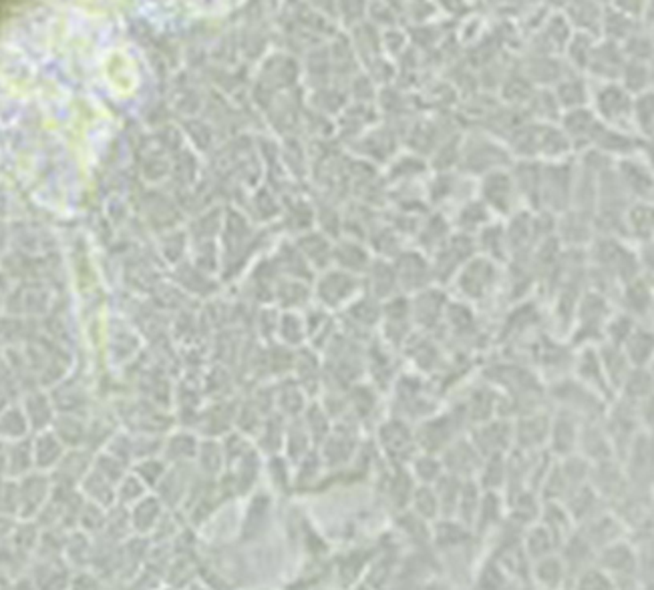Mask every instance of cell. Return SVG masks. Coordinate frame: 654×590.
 Returning a JSON list of instances; mask_svg holds the SVG:
<instances>
[{
  "instance_id": "obj_1",
  "label": "cell",
  "mask_w": 654,
  "mask_h": 590,
  "mask_svg": "<svg viewBox=\"0 0 654 590\" xmlns=\"http://www.w3.org/2000/svg\"><path fill=\"white\" fill-rule=\"evenodd\" d=\"M614 312L612 299L594 290H584L570 330V344L576 347L598 346L602 341L606 320Z\"/></svg>"
},
{
  "instance_id": "obj_2",
  "label": "cell",
  "mask_w": 654,
  "mask_h": 590,
  "mask_svg": "<svg viewBox=\"0 0 654 590\" xmlns=\"http://www.w3.org/2000/svg\"><path fill=\"white\" fill-rule=\"evenodd\" d=\"M545 395H548V402L553 403V408L572 411V414L578 416L580 420L602 416L608 406V402L602 395L578 382L572 374L553 379V382L545 387Z\"/></svg>"
},
{
  "instance_id": "obj_3",
  "label": "cell",
  "mask_w": 654,
  "mask_h": 590,
  "mask_svg": "<svg viewBox=\"0 0 654 590\" xmlns=\"http://www.w3.org/2000/svg\"><path fill=\"white\" fill-rule=\"evenodd\" d=\"M499 263L491 261L483 255H473L451 279L457 295L467 304H480L494 295L499 283Z\"/></svg>"
},
{
  "instance_id": "obj_4",
  "label": "cell",
  "mask_w": 654,
  "mask_h": 590,
  "mask_svg": "<svg viewBox=\"0 0 654 590\" xmlns=\"http://www.w3.org/2000/svg\"><path fill=\"white\" fill-rule=\"evenodd\" d=\"M360 291H363V283L359 275L330 266L319 271V277L314 279L312 301L327 307L328 312H341Z\"/></svg>"
},
{
  "instance_id": "obj_5",
  "label": "cell",
  "mask_w": 654,
  "mask_h": 590,
  "mask_svg": "<svg viewBox=\"0 0 654 590\" xmlns=\"http://www.w3.org/2000/svg\"><path fill=\"white\" fill-rule=\"evenodd\" d=\"M413 432L419 450L440 454L451 440H456L461 434H467V428L457 411L449 408L445 411H433V414L425 416L417 422Z\"/></svg>"
},
{
  "instance_id": "obj_6",
  "label": "cell",
  "mask_w": 654,
  "mask_h": 590,
  "mask_svg": "<svg viewBox=\"0 0 654 590\" xmlns=\"http://www.w3.org/2000/svg\"><path fill=\"white\" fill-rule=\"evenodd\" d=\"M477 251L475 239L469 233H457L445 239L437 250L429 255L431 267L437 285L449 283L467 259H472Z\"/></svg>"
},
{
  "instance_id": "obj_7",
  "label": "cell",
  "mask_w": 654,
  "mask_h": 590,
  "mask_svg": "<svg viewBox=\"0 0 654 590\" xmlns=\"http://www.w3.org/2000/svg\"><path fill=\"white\" fill-rule=\"evenodd\" d=\"M596 564L612 578L614 588L641 586L636 578V545L626 537L596 550Z\"/></svg>"
},
{
  "instance_id": "obj_8",
  "label": "cell",
  "mask_w": 654,
  "mask_h": 590,
  "mask_svg": "<svg viewBox=\"0 0 654 590\" xmlns=\"http://www.w3.org/2000/svg\"><path fill=\"white\" fill-rule=\"evenodd\" d=\"M376 440H379L381 452L392 464H407L419 450L411 422L397 416H391L379 426Z\"/></svg>"
},
{
  "instance_id": "obj_9",
  "label": "cell",
  "mask_w": 654,
  "mask_h": 590,
  "mask_svg": "<svg viewBox=\"0 0 654 590\" xmlns=\"http://www.w3.org/2000/svg\"><path fill=\"white\" fill-rule=\"evenodd\" d=\"M449 295L441 290V285H429L425 290L415 291L409 295L411 320L415 330L421 333H429L437 330L443 322L445 307H448Z\"/></svg>"
},
{
  "instance_id": "obj_10",
  "label": "cell",
  "mask_w": 654,
  "mask_h": 590,
  "mask_svg": "<svg viewBox=\"0 0 654 590\" xmlns=\"http://www.w3.org/2000/svg\"><path fill=\"white\" fill-rule=\"evenodd\" d=\"M467 436L472 438L481 456L507 454L513 448V420L512 418L496 414L486 422L475 424L469 428Z\"/></svg>"
},
{
  "instance_id": "obj_11",
  "label": "cell",
  "mask_w": 654,
  "mask_h": 590,
  "mask_svg": "<svg viewBox=\"0 0 654 590\" xmlns=\"http://www.w3.org/2000/svg\"><path fill=\"white\" fill-rule=\"evenodd\" d=\"M392 267H395L399 291L405 295L421 291V290H425V287L435 283L431 259L421 251L397 253L395 261H392Z\"/></svg>"
},
{
  "instance_id": "obj_12",
  "label": "cell",
  "mask_w": 654,
  "mask_h": 590,
  "mask_svg": "<svg viewBox=\"0 0 654 590\" xmlns=\"http://www.w3.org/2000/svg\"><path fill=\"white\" fill-rule=\"evenodd\" d=\"M588 484L594 488L608 506L617 504L630 490L625 466L618 458H608V460L590 464Z\"/></svg>"
},
{
  "instance_id": "obj_13",
  "label": "cell",
  "mask_w": 654,
  "mask_h": 590,
  "mask_svg": "<svg viewBox=\"0 0 654 590\" xmlns=\"http://www.w3.org/2000/svg\"><path fill=\"white\" fill-rule=\"evenodd\" d=\"M550 411L537 410L526 416L513 418V448L515 452H542L548 446Z\"/></svg>"
},
{
  "instance_id": "obj_14",
  "label": "cell",
  "mask_w": 654,
  "mask_h": 590,
  "mask_svg": "<svg viewBox=\"0 0 654 590\" xmlns=\"http://www.w3.org/2000/svg\"><path fill=\"white\" fill-rule=\"evenodd\" d=\"M440 458H441L443 470L448 472V474H453L461 480L475 478L483 462L481 452L475 448V444L472 442V438L467 436V434H461V436H457L456 440H451L449 444L440 452Z\"/></svg>"
},
{
  "instance_id": "obj_15",
  "label": "cell",
  "mask_w": 654,
  "mask_h": 590,
  "mask_svg": "<svg viewBox=\"0 0 654 590\" xmlns=\"http://www.w3.org/2000/svg\"><path fill=\"white\" fill-rule=\"evenodd\" d=\"M580 424L582 420L576 414H572V411L553 408V411H550V432L545 450H548L553 458L574 454L576 450H578Z\"/></svg>"
},
{
  "instance_id": "obj_16",
  "label": "cell",
  "mask_w": 654,
  "mask_h": 590,
  "mask_svg": "<svg viewBox=\"0 0 654 590\" xmlns=\"http://www.w3.org/2000/svg\"><path fill=\"white\" fill-rule=\"evenodd\" d=\"M572 376L584 386H588L590 390L602 395L606 402H610L614 398V392L610 384H608V378L604 374L596 346H582L576 349L572 362Z\"/></svg>"
},
{
  "instance_id": "obj_17",
  "label": "cell",
  "mask_w": 654,
  "mask_h": 590,
  "mask_svg": "<svg viewBox=\"0 0 654 590\" xmlns=\"http://www.w3.org/2000/svg\"><path fill=\"white\" fill-rule=\"evenodd\" d=\"M576 452L586 458L590 464L608 460V458H617L610 434H608L606 430L602 416L582 420L580 436H578V450H576Z\"/></svg>"
},
{
  "instance_id": "obj_18",
  "label": "cell",
  "mask_w": 654,
  "mask_h": 590,
  "mask_svg": "<svg viewBox=\"0 0 654 590\" xmlns=\"http://www.w3.org/2000/svg\"><path fill=\"white\" fill-rule=\"evenodd\" d=\"M620 304V312L628 314L641 323H650V309H652V287L650 275H641L620 285L617 293Z\"/></svg>"
},
{
  "instance_id": "obj_19",
  "label": "cell",
  "mask_w": 654,
  "mask_h": 590,
  "mask_svg": "<svg viewBox=\"0 0 654 590\" xmlns=\"http://www.w3.org/2000/svg\"><path fill=\"white\" fill-rule=\"evenodd\" d=\"M292 376L298 386L309 394V398L322 390V378H325V363H322L319 349L311 346H300L295 349V362H292Z\"/></svg>"
},
{
  "instance_id": "obj_20",
  "label": "cell",
  "mask_w": 654,
  "mask_h": 590,
  "mask_svg": "<svg viewBox=\"0 0 654 590\" xmlns=\"http://www.w3.org/2000/svg\"><path fill=\"white\" fill-rule=\"evenodd\" d=\"M518 195L520 193L515 189L512 175L504 173V171H489V173L483 177L481 201L489 207V211L512 213L515 197Z\"/></svg>"
},
{
  "instance_id": "obj_21",
  "label": "cell",
  "mask_w": 654,
  "mask_h": 590,
  "mask_svg": "<svg viewBox=\"0 0 654 590\" xmlns=\"http://www.w3.org/2000/svg\"><path fill=\"white\" fill-rule=\"evenodd\" d=\"M582 532V537L586 538L592 546L600 550L610 542H617L626 537V526L622 524V520L614 514L610 508L600 512V514L592 516L586 522L576 526Z\"/></svg>"
},
{
  "instance_id": "obj_22",
  "label": "cell",
  "mask_w": 654,
  "mask_h": 590,
  "mask_svg": "<svg viewBox=\"0 0 654 590\" xmlns=\"http://www.w3.org/2000/svg\"><path fill=\"white\" fill-rule=\"evenodd\" d=\"M360 283H363V293L379 301L401 293L399 291L395 267H392V261L389 259H371L365 274L360 275Z\"/></svg>"
},
{
  "instance_id": "obj_23",
  "label": "cell",
  "mask_w": 654,
  "mask_h": 590,
  "mask_svg": "<svg viewBox=\"0 0 654 590\" xmlns=\"http://www.w3.org/2000/svg\"><path fill=\"white\" fill-rule=\"evenodd\" d=\"M505 520V498L504 492L496 490H483L480 510H477L475 522H473V534L477 538L488 537L494 534L496 528Z\"/></svg>"
},
{
  "instance_id": "obj_24",
  "label": "cell",
  "mask_w": 654,
  "mask_h": 590,
  "mask_svg": "<svg viewBox=\"0 0 654 590\" xmlns=\"http://www.w3.org/2000/svg\"><path fill=\"white\" fill-rule=\"evenodd\" d=\"M529 582L544 588H560L570 585L568 569L558 553L529 562Z\"/></svg>"
},
{
  "instance_id": "obj_25",
  "label": "cell",
  "mask_w": 654,
  "mask_h": 590,
  "mask_svg": "<svg viewBox=\"0 0 654 590\" xmlns=\"http://www.w3.org/2000/svg\"><path fill=\"white\" fill-rule=\"evenodd\" d=\"M564 506L568 512H570L576 526L586 522V520L600 514L602 510L610 508L602 498H600L598 492L590 484H584L580 488H576L572 494H568L564 500Z\"/></svg>"
},
{
  "instance_id": "obj_26",
  "label": "cell",
  "mask_w": 654,
  "mask_h": 590,
  "mask_svg": "<svg viewBox=\"0 0 654 590\" xmlns=\"http://www.w3.org/2000/svg\"><path fill=\"white\" fill-rule=\"evenodd\" d=\"M620 347L633 368L650 366L654 349L650 323H636V328L630 331V336L625 339V344Z\"/></svg>"
},
{
  "instance_id": "obj_27",
  "label": "cell",
  "mask_w": 654,
  "mask_h": 590,
  "mask_svg": "<svg viewBox=\"0 0 654 590\" xmlns=\"http://www.w3.org/2000/svg\"><path fill=\"white\" fill-rule=\"evenodd\" d=\"M560 542L542 522H534L523 528L521 532V550L529 558V562L537 558L558 553Z\"/></svg>"
},
{
  "instance_id": "obj_28",
  "label": "cell",
  "mask_w": 654,
  "mask_h": 590,
  "mask_svg": "<svg viewBox=\"0 0 654 590\" xmlns=\"http://www.w3.org/2000/svg\"><path fill=\"white\" fill-rule=\"evenodd\" d=\"M596 347H598L600 362H602L604 374L608 378V384H610L614 395H617L618 387L622 386V382H625V378L628 376V371L633 366H630V362L625 355V352H622L620 346L608 344V341H600Z\"/></svg>"
},
{
  "instance_id": "obj_29",
  "label": "cell",
  "mask_w": 654,
  "mask_h": 590,
  "mask_svg": "<svg viewBox=\"0 0 654 590\" xmlns=\"http://www.w3.org/2000/svg\"><path fill=\"white\" fill-rule=\"evenodd\" d=\"M296 247L312 271H322L333 266V243L325 235H320V233L300 235Z\"/></svg>"
},
{
  "instance_id": "obj_30",
  "label": "cell",
  "mask_w": 654,
  "mask_h": 590,
  "mask_svg": "<svg viewBox=\"0 0 654 590\" xmlns=\"http://www.w3.org/2000/svg\"><path fill=\"white\" fill-rule=\"evenodd\" d=\"M537 522H542L545 528H548L553 537L558 538L560 545L568 537H570L572 530L576 528L570 512L566 510L564 502H560V500H542V508H540V516H537Z\"/></svg>"
},
{
  "instance_id": "obj_31",
  "label": "cell",
  "mask_w": 654,
  "mask_h": 590,
  "mask_svg": "<svg viewBox=\"0 0 654 590\" xmlns=\"http://www.w3.org/2000/svg\"><path fill=\"white\" fill-rule=\"evenodd\" d=\"M371 253L367 247H363L357 242H338L333 245V267L344 269L349 274L363 275L365 269L371 263Z\"/></svg>"
},
{
  "instance_id": "obj_32",
  "label": "cell",
  "mask_w": 654,
  "mask_h": 590,
  "mask_svg": "<svg viewBox=\"0 0 654 590\" xmlns=\"http://www.w3.org/2000/svg\"><path fill=\"white\" fill-rule=\"evenodd\" d=\"M618 398L630 403H641L652 398V368H630L625 382L617 392Z\"/></svg>"
},
{
  "instance_id": "obj_33",
  "label": "cell",
  "mask_w": 654,
  "mask_h": 590,
  "mask_svg": "<svg viewBox=\"0 0 654 590\" xmlns=\"http://www.w3.org/2000/svg\"><path fill=\"white\" fill-rule=\"evenodd\" d=\"M300 420H303L306 432H309L314 448H319L322 442L327 440V436L335 426L333 418L328 416V411L319 400H311L309 403H306L303 414H300Z\"/></svg>"
},
{
  "instance_id": "obj_34",
  "label": "cell",
  "mask_w": 654,
  "mask_h": 590,
  "mask_svg": "<svg viewBox=\"0 0 654 590\" xmlns=\"http://www.w3.org/2000/svg\"><path fill=\"white\" fill-rule=\"evenodd\" d=\"M477 251H481L483 258H488L496 263H504L510 258L507 251V239H505V229L502 225H483L480 229V235L475 239Z\"/></svg>"
},
{
  "instance_id": "obj_35",
  "label": "cell",
  "mask_w": 654,
  "mask_h": 590,
  "mask_svg": "<svg viewBox=\"0 0 654 590\" xmlns=\"http://www.w3.org/2000/svg\"><path fill=\"white\" fill-rule=\"evenodd\" d=\"M507 454L483 456L480 472H477V476H475L477 484H480L483 490L504 492L505 480H507Z\"/></svg>"
},
{
  "instance_id": "obj_36",
  "label": "cell",
  "mask_w": 654,
  "mask_h": 590,
  "mask_svg": "<svg viewBox=\"0 0 654 590\" xmlns=\"http://www.w3.org/2000/svg\"><path fill=\"white\" fill-rule=\"evenodd\" d=\"M407 468L417 484H435L445 474L440 454L425 452V450H417L407 462Z\"/></svg>"
},
{
  "instance_id": "obj_37",
  "label": "cell",
  "mask_w": 654,
  "mask_h": 590,
  "mask_svg": "<svg viewBox=\"0 0 654 590\" xmlns=\"http://www.w3.org/2000/svg\"><path fill=\"white\" fill-rule=\"evenodd\" d=\"M312 448H314L312 440L309 436V432H306L303 420H300V416L288 418L287 430H284V446H282L284 456H287L292 464H296L300 458L309 454Z\"/></svg>"
},
{
  "instance_id": "obj_38",
  "label": "cell",
  "mask_w": 654,
  "mask_h": 590,
  "mask_svg": "<svg viewBox=\"0 0 654 590\" xmlns=\"http://www.w3.org/2000/svg\"><path fill=\"white\" fill-rule=\"evenodd\" d=\"M481 496H483V488L477 484L475 478L464 480V482H461L456 514H453V518H457L459 522L473 528L477 510H480V504H481Z\"/></svg>"
},
{
  "instance_id": "obj_39",
  "label": "cell",
  "mask_w": 654,
  "mask_h": 590,
  "mask_svg": "<svg viewBox=\"0 0 654 590\" xmlns=\"http://www.w3.org/2000/svg\"><path fill=\"white\" fill-rule=\"evenodd\" d=\"M276 299L280 301L282 307L287 309H300L311 306L312 301V285L304 279L287 277L282 279L280 285H276Z\"/></svg>"
},
{
  "instance_id": "obj_40",
  "label": "cell",
  "mask_w": 654,
  "mask_h": 590,
  "mask_svg": "<svg viewBox=\"0 0 654 590\" xmlns=\"http://www.w3.org/2000/svg\"><path fill=\"white\" fill-rule=\"evenodd\" d=\"M276 336H279L280 344L288 347H300L306 344V323L304 315L298 309H287V312L279 315V323H276Z\"/></svg>"
},
{
  "instance_id": "obj_41",
  "label": "cell",
  "mask_w": 654,
  "mask_h": 590,
  "mask_svg": "<svg viewBox=\"0 0 654 590\" xmlns=\"http://www.w3.org/2000/svg\"><path fill=\"white\" fill-rule=\"evenodd\" d=\"M407 510H411L415 516L425 520V522L433 524L435 520L441 516L433 484H415L409 496V502H407Z\"/></svg>"
},
{
  "instance_id": "obj_42",
  "label": "cell",
  "mask_w": 654,
  "mask_h": 590,
  "mask_svg": "<svg viewBox=\"0 0 654 590\" xmlns=\"http://www.w3.org/2000/svg\"><path fill=\"white\" fill-rule=\"evenodd\" d=\"M327 466L322 462V456L319 448H312L309 454L300 458L296 462V472L292 480H295V488H303V490H312L317 488L319 480L325 474Z\"/></svg>"
},
{
  "instance_id": "obj_43",
  "label": "cell",
  "mask_w": 654,
  "mask_h": 590,
  "mask_svg": "<svg viewBox=\"0 0 654 590\" xmlns=\"http://www.w3.org/2000/svg\"><path fill=\"white\" fill-rule=\"evenodd\" d=\"M309 403V394L298 386L295 378L284 379V384L276 392V406L282 410V418H296L303 414V410Z\"/></svg>"
},
{
  "instance_id": "obj_44",
  "label": "cell",
  "mask_w": 654,
  "mask_h": 590,
  "mask_svg": "<svg viewBox=\"0 0 654 590\" xmlns=\"http://www.w3.org/2000/svg\"><path fill=\"white\" fill-rule=\"evenodd\" d=\"M461 482H464V480L445 472V474L433 484L437 502H440V514H441L440 518H453V514H456Z\"/></svg>"
},
{
  "instance_id": "obj_45",
  "label": "cell",
  "mask_w": 654,
  "mask_h": 590,
  "mask_svg": "<svg viewBox=\"0 0 654 590\" xmlns=\"http://www.w3.org/2000/svg\"><path fill=\"white\" fill-rule=\"evenodd\" d=\"M556 229H558V237L564 239V242H568L572 247L586 243L592 237V225L582 211L574 213V215H566L564 219L556 223Z\"/></svg>"
},
{
  "instance_id": "obj_46",
  "label": "cell",
  "mask_w": 654,
  "mask_h": 590,
  "mask_svg": "<svg viewBox=\"0 0 654 590\" xmlns=\"http://www.w3.org/2000/svg\"><path fill=\"white\" fill-rule=\"evenodd\" d=\"M636 323H641V322H636L634 317L620 312V309L618 312H612L610 317L606 320L602 341H608V344H614V346H622L625 344V339L630 336V331L636 328Z\"/></svg>"
},
{
  "instance_id": "obj_47",
  "label": "cell",
  "mask_w": 654,
  "mask_h": 590,
  "mask_svg": "<svg viewBox=\"0 0 654 590\" xmlns=\"http://www.w3.org/2000/svg\"><path fill=\"white\" fill-rule=\"evenodd\" d=\"M475 585L483 586V588H502V586L512 585V577L507 574L504 566L499 564L494 556H491L481 564V569L477 570Z\"/></svg>"
},
{
  "instance_id": "obj_48",
  "label": "cell",
  "mask_w": 654,
  "mask_h": 590,
  "mask_svg": "<svg viewBox=\"0 0 654 590\" xmlns=\"http://www.w3.org/2000/svg\"><path fill=\"white\" fill-rule=\"evenodd\" d=\"M626 227L630 233H634L638 239H644L649 242L650 233H652V213L649 203H636L633 209H630L626 215Z\"/></svg>"
},
{
  "instance_id": "obj_49",
  "label": "cell",
  "mask_w": 654,
  "mask_h": 590,
  "mask_svg": "<svg viewBox=\"0 0 654 590\" xmlns=\"http://www.w3.org/2000/svg\"><path fill=\"white\" fill-rule=\"evenodd\" d=\"M572 586L584 588V590H610V588H614V582L594 562V564L586 566V569H584L582 572L576 574L574 580H572Z\"/></svg>"
},
{
  "instance_id": "obj_50",
  "label": "cell",
  "mask_w": 654,
  "mask_h": 590,
  "mask_svg": "<svg viewBox=\"0 0 654 590\" xmlns=\"http://www.w3.org/2000/svg\"><path fill=\"white\" fill-rule=\"evenodd\" d=\"M489 223V207L483 201H473L467 203L459 211V227L464 233H472L475 229H481L483 225Z\"/></svg>"
},
{
  "instance_id": "obj_51",
  "label": "cell",
  "mask_w": 654,
  "mask_h": 590,
  "mask_svg": "<svg viewBox=\"0 0 654 590\" xmlns=\"http://www.w3.org/2000/svg\"><path fill=\"white\" fill-rule=\"evenodd\" d=\"M622 189H628L630 193H636L638 197H644L650 193V175L646 171L633 167V163H626V167L620 173Z\"/></svg>"
}]
</instances>
